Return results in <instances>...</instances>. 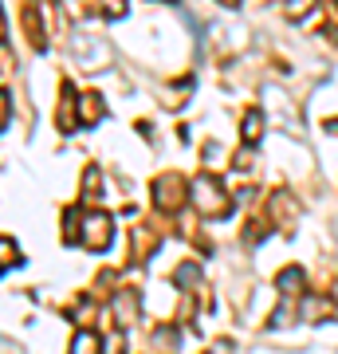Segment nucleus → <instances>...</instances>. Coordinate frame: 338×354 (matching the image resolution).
I'll return each instance as SVG.
<instances>
[{"mask_svg": "<svg viewBox=\"0 0 338 354\" xmlns=\"http://www.w3.org/2000/svg\"><path fill=\"white\" fill-rule=\"evenodd\" d=\"M291 319H295V299H283V304H279V311L267 319V327H276V330H279V327H288Z\"/></svg>", "mask_w": 338, "mask_h": 354, "instance_id": "obj_13", "label": "nucleus"}, {"mask_svg": "<svg viewBox=\"0 0 338 354\" xmlns=\"http://www.w3.org/2000/svg\"><path fill=\"white\" fill-rule=\"evenodd\" d=\"M134 241H138V244H134V252H138V256H150L153 252V236H150V232H134Z\"/></svg>", "mask_w": 338, "mask_h": 354, "instance_id": "obj_19", "label": "nucleus"}, {"mask_svg": "<svg viewBox=\"0 0 338 354\" xmlns=\"http://www.w3.org/2000/svg\"><path fill=\"white\" fill-rule=\"evenodd\" d=\"M95 315H99V307H95V304H83V307H75V311H71V319H75V323H95Z\"/></svg>", "mask_w": 338, "mask_h": 354, "instance_id": "obj_18", "label": "nucleus"}, {"mask_svg": "<svg viewBox=\"0 0 338 354\" xmlns=\"http://www.w3.org/2000/svg\"><path fill=\"white\" fill-rule=\"evenodd\" d=\"M0 260H4V268H12V260H20L12 248V241H0Z\"/></svg>", "mask_w": 338, "mask_h": 354, "instance_id": "obj_20", "label": "nucleus"}, {"mask_svg": "<svg viewBox=\"0 0 338 354\" xmlns=\"http://www.w3.org/2000/svg\"><path fill=\"white\" fill-rule=\"evenodd\" d=\"M189 197H193V205H197V213L200 216H225L228 213V193H225V185L216 181L213 174H200L193 185H189Z\"/></svg>", "mask_w": 338, "mask_h": 354, "instance_id": "obj_1", "label": "nucleus"}, {"mask_svg": "<svg viewBox=\"0 0 338 354\" xmlns=\"http://www.w3.org/2000/svg\"><path fill=\"white\" fill-rule=\"evenodd\" d=\"M263 127H267V114L263 111H248L244 114V122H240V138H244V146H256L263 134Z\"/></svg>", "mask_w": 338, "mask_h": 354, "instance_id": "obj_6", "label": "nucleus"}, {"mask_svg": "<svg viewBox=\"0 0 338 354\" xmlns=\"http://www.w3.org/2000/svg\"><path fill=\"white\" fill-rule=\"evenodd\" d=\"M75 64L83 71H99V67L111 64V48L99 36H75Z\"/></svg>", "mask_w": 338, "mask_h": 354, "instance_id": "obj_3", "label": "nucleus"}, {"mask_svg": "<svg viewBox=\"0 0 338 354\" xmlns=\"http://www.w3.org/2000/svg\"><path fill=\"white\" fill-rule=\"evenodd\" d=\"M314 8V0H283V12L291 16V20H295V16H307Z\"/></svg>", "mask_w": 338, "mask_h": 354, "instance_id": "obj_15", "label": "nucleus"}, {"mask_svg": "<svg viewBox=\"0 0 338 354\" xmlns=\"http://www.w3.org/2000/svg\"><path fill=\"white\" fill-rule=\"evenodd\" d=\"M153 351L177 354V330H169V327H158V330H153Z\"/></svg>", "mask_w": 338, "mask_h": 354, "instance_id": "obj_12", "label": "nucleus"}, {"mask_svg": "<svg viewBox=\"0 0 338 354\" xmlns=\"http://www.w3.org/2000/svg\"><path fill=\"white\" fill-rule=\"evenodd\" d=\"M99 8L111 16V20H122L126 16V0H99Z\"/></svg>", "mask_w": 338, "mask_h": 354, "instance_id": "obj_16", "label": "nucleus"}, {"mask_svg": "<svg viewBox=\"0 0 338 354\" xmlns=\"http://www.w3.org/2000/svg\"><path fill=\"white\" fill-rule=\"evenodd\" d=\"M330 291H335V304H338V279H335V288H330Z\"/></svg>", "mask_w": 338, "mask_h": 354, "instance_id": "obj_24", "label": "nucleus"}, {"mask_svg": "<svg viewBox=\"0 0 338 354\" xmlns=\"http://www.w3.org/2000/svg\"><path fill=\"white\" fill-rule=\"evenodd\" d=\"M177 288H197V264H181L177 268Z\"/></svg>", "mask_w": 338, "mask_h": 354, "instance_id": "obj_14", "label": "nucleus"}, {"mask_svg": "<svg viewBox=\"0 0 338 354\" xmlns=\"http://www.w3.org/2000/svg\"><path fill=\"white\" fill-rule=\"evenodd\" d=\"M99 169H87V174H83V193H87V197H95V193H99V185H102V181H99Z\"/></svg>", "mask_w": 338, "mask_h": 354, "instance_id": "obj_17", "label": "nucleus"}, {"mask_svg": "<svg viewBox=\"0 0 338 354\" xmlns=\"http://www.w3.org/2000/svg\"><path fill=\"white\" fill-rule=\"evenodd\" d=\"M252 158H256V153H252V146H248V150H244V153L236 158V165H252Z\"/></svg>", "mask_w": 338, "mask_h": 354, "instance_id": "obj_22", "label": "nucleus"}, {"mask_svg": "<svg viewBox=\"0 0 338 354\" xmlns=\"http://www.w3.org/2000/svg\"><path fill=\"white\" fill-rule=\"evenodd\" d=\"M185 181L177 174H162L158 181H153V205L158 209H165V213H177L181 209V201H185Z\"/></svg>", "mask_w": 338, "mask_h": 354, "instance_id": "obj_4", "label": "nucleus"}, {"mask_svg": "<svg viewBox=\"0 0 338 354\" xmlns=\"http://www.w3.org/2000/svg\"><path fill=\"white\" fill-rule=\"evenodd\" d=\"M67 354H102V346H99V339H95L91 330H79L75 339H71V351Z\"/></svg>", "mask_w": 338, "mask_h": 354, "instance_id": "obj_11", "label": "nucleus"}, {"mask_svg": "<svg viewBox=\"0 0 338 354\" xmlns=\"http://www.w3.org/2000/svg\"><path fill=\"white\" fill-rule=\"evenodd\" d=\"M220 4H228V8H232V4H240V0H220Z\"/></svg>", "mask_w": 338, "mask_h": 354, "instance_id": "obj_25", "label": "nucleus"}, {"mask_svg": "<svg viewBox=\"0 0 338 354\" xmlns=\"http://www.w3.org/2000/svg\"><path fill=\"white\" fill-rule=\"evenodd\" d=\"M75 91L71 87H63V102H59V130L63 134H71L75 130Z\"/></svg>", "mask_w": 338, "mask_h": 354, "instance_id": "obj_8", "label": "nucleus"}, {"mask_svg": "<svg viewBox=\"0 0 338 354\" xmlns=\"http://www.w3.org/2000/svg\"><path fill=\"white\" fill-rule=\"evenodd\" d=\"M79 114H83V127H95V122L102 118V99L95 95V91L79 95Z\"/></svg>", "mask_w": 338, "mask_h": 354, "instance_id": "obj_7", "label": "nucleus"}, {"mask_svg": "<svg viewBox=\"0 0 338 354\" xmlns=\"http://www.w3.org/2000/svg\"><path fill=\"white\" fill-rule=\"evenodd\" d=\"M8 122H12V91L4 87V130H8Z\"/></svg>", "mask_w": 338, "mask_h": 354, "instance_id": "obj_21", "label": "nucleus"}, {"mask_svg": "<svg viewBox=\"0 0 338 354\" xmlns=\"http://www.w3.org/2000/svg\"><path fill=\"white\" fill-rule=\"evenodd\" d=\"M79 236H83V244H87L91 252H102V248L114 241V216L99 213V209L79 213Z\"/></svg>", "mask_w": 338, "mask_h": 354, "instance_id": "obj_2", "label": "nucleus"}, {"mask_svg": "<svg viewBox=\"0 0 338 354\" xmlns=\"http://www.w3.org/2000/svg\"><path fill=\"white\" fill-rule=\"evenodd\" d=\"M272 205H276V225H283V228H291V216H295V201H291V193H276L272 197Z\"/></svg>", "mask_w": 338, "mask_h": 354, "instance_id": "obj_10", "label": "nucleus"}, {"mask_svg": "<svg viewBox=\"0 0 338 354\" xmlns=\"http://www.w3.org/2000/svg\"><path fill=\"white\" fill-rule=\"evenodd\" d=\"M111 315H114V323H118L122 330H126V327H134V323L142 319L138 291H118V295L111 299Z\"/></svg>", "mask_w": 338, "mask_h": 354, "instance_id": "obj_5", "label": "nucleus"}, {"mask_svg": "<svg viewBox=\"0 0 338 354\" xmlns=\"http://www.w3.org/2000/svg\"><path fill=\"white\" fill-rule=\"evenodd\" d=\"M326 134H335L338 138V118H326Z\"/></svg>", "mask_w": 338, "mask_h": 354, "instance_id": "obj_23", "label": "nucleus"}, {"mask_svg": "<svg viewBox=\"0 0 338 354\" xmlns=\"http://www.w3.org/2000/svg\"><path fill=\"white\" fill-rule=\"evenodd\" d=\"M279 291H283V299H295L303 291V268H283L279 272Z\"/></svg>", "mask_w": 338, "mask_h": 354, "instance_id": "obj_9", "label": "nucleus"}]
</instances>
